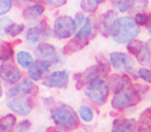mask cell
Returning a JSON list of instances; mask_svg holds the SVG:
<instances>
[{
	"label": "cell",
	"instance_id": "obj_1",
	"mask_svg": "<svg viewBox=\"0 0 151 132\" xmlns=\"http://www.w3.org/2000/svg\"><path fill=\"white\" fill-rule=\"evenodd\" d=\"M140 33V27L131 16L115 18L108 29V34L116 43L124 44L134 40Z\"/></svg>",
	"mask_w": 151,
	"mask_h": 132
},
{
	"label": "cell",
	"instance_id": "obj_2",
	"mask_svg": "<svg viewBox=\"0 0 151 132\" xmlns=\"http://www.w3.org/2000/svg\"><path fill=\"white\" fill-rule=\"evenodd\" d=\"M123 84L120 89L115 91L111 101L112 108L116 110H124L127 108L137 106L141 101V95L145 91L139 89L138 85H133L129 77L123 74Z\"/></svg>",
	"mask_w": 151,
	"mask_h": 132
},
{
	"label": "cell",
	"instance_id": "obj_3",
	"mask_svg": "<svg viewBox=\"0 0 151 132\" xmlns=\"http://www.w3.org/2000/svg\"><path fill=\"white\" fill-rule=\"evenodd\" d=\"M52 120L57 126L65 130L75 129L79 125V118L75 111L68 105L57 106L52 111Z\"/></svg>",
	"mask_w": 151,
	"mask_h": 132
},
{
	"label": "cell",
	"instance_id": "obj_4",
	"mask_svg": "<svg viewBox=\"0 0 151 132\" xmlns=\"http://www.w3.org/2000/svg\"><path fill=\"white\" fill-rule=\"evenodd\" d=\"M109 85L103 78H98L86 84V94L93 103L103 106L109 95Z\"/></svg>",
	"mask_w": 151,
	"mask_h": 132
},
{
	"label": "cell",
	"instance_id": "obj_5",
	"mask_svg": "<svg viewBox=\"0 0 151 132\" xmlns=\"http://www.w3.org/2000/svg\"><path fill=\"white\" fill-rule=\"evenodd\" d=\"M110 72V64L105 59L99 61L97 66L91 67L88 70H86L84 73L77 74L74 76L76 80V85L77 88H81L82 86L86 85L91 81L98 79V78H102L103 76H106Z\"/></svg>",
	"mask_w": 151,
	"mask_h": 132
},
{
	"label": "cell",
	"instance_id": "obj_6",
	"mask_svg": "<svg viewBox=\"0 0 151 132\" xmlns=\"http://www.w3.org/2000/svg\"><path fill=\"white\" fill-rule=\"evenodd\" d=\"M127 49L134 56H136L138 63L144 67L151 66V52L146 43L140 40H132L127 43Z\"/></svg>",
	"mask_w": 151,
	"mask_h": 132
},
{
	"label": "cell",
	"instance_id": "obj_7",
	"mask_svg": "<svg viewBox=\"0 0 151 132\" xmlns=\"http://www.w3.org/2000/svg\"><path fill=\"white\" fill-rule=\"evenodd\" d=\"M8 98L9 99L6 103V106L16 114L26 116L32 112L33 103L31 97H28L27 95H19V96L8 97Z\"/></svg>",
	"mask_w": 151,
	"mask_h": 132
},
{
	"label": "cell",
	"instance_id": "obj_8",
	"mask_svg": "<svg viewBox=\"0 0 151 132\" xmlns=\"http://www.w3.org/2000/svg\"><path fill=\"white\" fill-rule=\"evenodd\" d=\"M109 64L116 71L123 73H131L134 68L133 59L124 52H111L109 55Z\"/></svg>",
	"mask_w": 151,
	"mask_h": 132
},
{
	"label": "cell",
	"instance_id": "obj_9",
	"mask_svg": "<svg viewBox=\"0 0 151 132\" xmlns=\"http://www.w3.org/2000/svg\"><path fill=\"white\" fill-rule=\"evenodd\" d=\"M76 32L74 20L70 16H63L56 20L54 25V33L59 39H67Z\"/></svg>",
	"mask_w": 151,
	"mask_h": 132
},
{
	"label": "cell",
	"instance_id": "obj_10",
	"mask_svg": "<svg viewBox=\"0 0 151 132\" xmlns=\"http://www.w3.org/2000/svg\"><path fill=\"white\" fill-rule=\"evenodd\" d=\"M35 53L40 59L48 61L52 65H59L61 63V57L58 50L50 43H40L36 47Z\"/></svg>",
	"mask_w": 151,
	"mask_h": 132
},
{
	"label": "cell",
	"instance_id": "obj_11",
	"mask_svg": "<svg viewBox=\"0 0 151 132\" xmlns=\"http://www.w3.org/2000/svg\"><path fill=\"white\" fill-rule=\"evenodd\" d=\"M38 92V87L30 79H24L18 85L7 90V97L19 96V95H35Z\"/></svg>",
	"mask_w": 151,
	"mask_h": 132
},
{
	"label": "cell",
	"instance_id": "obj_12",
	"mask_svg": "<svg viewBox=\"0 0 151 132\" xmlns=\"http://www.w3.org/2000/svg\"><path fill=\"white\" fill-rule=\"evenodd\" d=\"M69 82V71L62 70V71L52 72L43 82V84L47 87H55V88L64 89L68 86Z\"/></svg>",
	"mask_w": 151,
	"mask_h": 132
},
{
	"label": "cell",
	"instance_id": "obj_13",
	"mask_svg": "<svg viewBox=\"0 0 151 132\" xmlns=\"http://www.w3.org/2000/svg\"><path fill=\"white\" fill-rule=\"evenodd\" d=\"M52 64L48 61L38 59L29 67L28 75L33 81H39L47 76Z\"/></svg>",
	"mask_w": 151,
	"mask_h": 132
},
{
	"label": "cell",
	"instance_id": "obj_14",
	"mask_svg": "<svg viewBox=\"0 0 151 132\" xmlns=\"http://www.w3.org/2000/svg\"><path fill=\"white\" fill-rule=\"evenodd\" d=\"M0 78L8 84H16L22 78V73L12 64H2L0 65Z\"/></svg>",
	"mask_w": 151,
	"mask_h": 132
},
{
	"label": "cell",
	"instance_id": "obj_15",
	"mask_svg": "<svg viewBox=\"0 0 151 132\" xmlns=\"http://www.w3.org/2000/svg\"><path fill=\"white\" fill-rule=\"evenodd\" d=\"M52 35V31L50 28L46 25H38V26L32 27L27 31L26 33V39L31 43H36L39 42L40 40L44 39L46 37H50Z\"/></svg>",
	"mask_w": 151,
	"mask_h": 132
},
{
	"label": "cell",
	"instance_id": "obj_16",
	"mask_svg": "<svg viewBox=\"0 0 151 132\" xmlns=\"http://www.w3.org/2000/svg\"><path fill=\"white\" fill-rule=\"evenodd\" d=\"M137 130V121L135 119H117L113 122L112 131L133 132Z\"/></svg>",
	"mask_w": 151,
	"mask_h": 132
},
{
	"label": "cell",
	"instance_id": "obj_17",
	"mask_svg": "<svg viewBox=\"0 0 151 132\" xmlns=\"http://www.w3.org/2000/svg\"><path fill=\"white\" fill-rule=\"evenodd\" d=\"M137 131H151V106L142 113L137 121Z\"/></svg>",
	"mask_w": 151,
	"mask_h": 132
},
{
	"label": "cell",
	"instance_id": "obj_18",
	"mask_svg": "<svg viewBox=\"0 0 151 132\" xmlns=\"http://www.w3.org/2000/svg\"><path fill=\"white\" fill-rule=\"evenodd\" d=\"M116 14L112 10H109L106 14H102V16L100 18L99 21V29L100 32H101L103 35L107 36L108 35V29H109V26L111 24L112 21L115 19Z\"/></svg>",
	"mask_w": 151,
	"mask_h": 132
},
{
	"label": "cell",
	"instance_id": "obj_19",
	"mask_svg": "<svg viewBox=\"0 0 151 132\" xmlns=\"http://www.w3.org/2000/svg\"><path fill=\"white\" fill-rule=\"evenodd\" d=\"M88 44V41H82V40L75 37L72 40H70V41L66 44L63 49V52L65 53V54H71V53L77 51V50L82 49V48L86 47Z\"/></svg>",
	"mask_w": 151,
	"mask_h": 132
},
{
	"label": "cell",
	"instance_id": "obj_20",
	"mask_svg": "<svg viewBox=\"0 0 151 132\" xmlns=\"http://www.w3.org/2000/svg\"><path fill=\"white\" fill-rule=\"evenodd\" d=\"M91 31H93V23L91 22L90 19H86L82 26L76 31L75 37L82 40V41H88Z\"/></svg>",
	"mask_w": 151,
	"mask_h": 132
},
{
	"label": "cell",
	"instance_id": "obj_21",
	"mask_svg": "<svg viewBox=\"0 0 151 132\" xmlns=\"http://www.w3.org/2000/svg\"><path fill=\"white\" fill-rule=\"evenodd\" d=\"M44 12V7L42 5H39V4H36V5L33 6H29L23 12V16L26 20L29 21H33L35 19H37L38 16H40Z\"/></svg>",
	"mask_w": 151,
	"mask_h": 132
},
{
	"label": "cell",
	"instance_id": "obj_22",
	"mask_svg": "<svg viewBox=\"0 0 151 132\" xmlns=\"http://www.w3.org/2000/svg\"><path fill=\"white\" fill-rule=\"evenodd\" d=\"M14 56V48L12 44L5 41H0V61H9Z\"/></svg>",
	"mask_w": 151,
	"mask_h": 132
},
{
	"label": "cell",
	"instance_id": "obj_23",
	"mask_svg": "<svg viewBox=\"0 0 151 132\" xmlns=\"http://www.w3.org/2000/svg\"><path fill=\"white\" fill-rule=\"evenodd\" d=\"M17 61L21 67L26 69L33 64V56H32L30 52L22 50V51H19L18 54H17Z\"/></svg>",
	"mask_w": 151,
	"mask_h": 132
},
{
	"label": "cell",
	"instance_id": "obj_24",
	"mask_svg": "<svg viewBox=\"0 0 151 132\" xmlns=\"http://www.w3.org/2000/svg\"><path fill=\"white\" fill-rule=\"evenodd\" d=\"M105 0H81L80 2V7L83 10L84 12H88V14H91V12H95L96 10L98 9L99 5L104 2Z\"/></svg>",
	"mask_w": 151,
	"mask_h": 132
},
{
	"label": "cell",
	"instance_id": "obj_25",
	"mask_svg": "<svg viewBox=\"0 0 151 132\" xmlns=\"http://www.w3.org/2000/svg\"><path fill=\"white\" fill-rule=\"evenodd\" d=\"M16 117L12 114L2 117L0 119V131H9L16 125Z\"/></svg>",
	"mask_w": 151,
	"mask_h": 132
},
{
	"label": "cell",
	"instance_id": "obj_26",
	"mask_svg": "<svg viewBox=\"0 0 151 132\" xmlns=\"http://www.w3.org/2000/svg\"><path fill=\"white\" fill-rule=\"evenodd\" d=\"M123 84V76L117 75V74H113L110 76L109 78V88H111L113 91H117L118 89L121 88Z\"/></svg>",
	"mask_w": 151,
	"mask_h": 132
},
{
	"label": "cell",
	"instance_id": "obj_27",
	"mask_svg": "<svg viewBox=\"0 0 151 132\" xmlns=\"http://www.w3.org/2000/svg\"><path fill=\"white\" fill-rule=\"evenodd\" d=\"M148 6V0H132L131 3V11L138 14V12H142L143 10L146 9Z\"/></svg>",
	"mask_w": 151,
	"mask_h": 132
},
{
	"label": "cell",
	"instance_id": "obj_28",
	"mask_svg": "<svg viewBox=\"0 0 151 132\" xmlns=\"http://www.w3.org/2000/svg\"><path fill=\"white\" fill-rule=\"evenodd\" d=\"M25 29V26L23 24H14V23H10L5 29V33L10 35L12 37H16L19 34H21Z\"/></svg>",
	"mask_w": 151,
	"mask_h": 132
},
{
	"label": "cell",
	"instance_id": "obj_29",
	"mask_svg": "<svg viewBox=\"0 0 151 132\" xmlns=\"http://www.w3.org/2000/svg\"><path fill=\"white\" fill-rule=\"evenodd\" d=\"M78 113H79L80 118H81L84 122H91V121L93 119V111H91V108H90V106H88L86 105L80 106Z\"/></svg>",
	"mask_w": 151,
	"mask_h": 132
},
{
	"label": "cell",
	"instance_id": "obj_30",
	"mask_svg": "<svg viewBox=\"0 0 151 132\" xmlns=\"http://www.w3.org/2000/svg\"><path fill=\"white\" fill-rule=\"evenodd\" d=\"M132 0H113V7L119 12H125L129 9Z\"/></svg>",
	"mask_w": 151,
	"mask_h": 132
},
{
	"label": "cell",
	"instance_id": "obj_31",
	"mask_svg": "<svg viewBox=\"0 0 151 132\" xmlns=\"http://www.w3.org/2000/svg\"><path fill=\"white\" fill-rule=\"evenodd\" d=\"M138 77L141 78L145 82L151 83V69L148 68H141L138 70Z\"/></svg>",
	"mask_w": 151,
	"mask_h": 132
},
{
	"label": "cell",
	"instance_id": "obj_32",
	"mask_svg": "<svg viewBox=\"0 0 151 132\" xmlns=\"http://www.w3.org/2000/svg\"><path fill=\"white\" fill-rule=\"evenodd\" d=\"M12 7V0H0V16L7 14Z\"/></svg>",
	"mask_w": 151,
	"mask_h": 132
},
{
	"label": "cell",
	"instance_id": "obj_33",
	"mask_svg": "<svg viewBox=\"0 0 151 132\" xmlns=\"http://www.w3.org/2000/svg\"><path fill=\"white\" fill-rule=\"evenodd\" d=\"M14 131H29V129L31 128V122L30 121H21L20 123L14 126Z\"/></svg>",
	"mask_w": 151,
	"mask_h": 132
},
{
	"label": "cell",
	"instance_id": "obj_34",
	"mask_svg": "<svg viewBox=\"0 0 151 132\" xmlns=\"http://www.w3.org/2000/svg\"><path fill=\"white\" fill-rule=\"evenodd\" d=\"M46 5L50 6L52 8H59L61 6L65 5L67 3V0H44Z\"/></svg>",
	"mask_w": 151,
	"mask_h": 132
},
{
	"label": "cell",
	"instance_id": "obj_35",
	"mask_svg": "<svg viewBox=\"0 0 151 132\" xmlns=\"http://www.w3.org/2000/svg\"><path fill=\"white\" fill-rule=\"evenodd\" d=\"M135 21H136V23H137L138 25H141V26H144V25L147 24L148 14H142V12H138V14H136Z\"/></svg>",
	"mask_w": 151,
	"mask_h": 132
},
{
	"label": "cell",
	"instance_id": "obj_36",
	"mask_svg": "<svg viewBox=\"0 0 151 132\" xmlns=\"http://www.w3.org/2000/svg\"><path fill=\"white\" fill-rule=\"evenodd\" d=\"M86 21V16H83V14H76L75 18H74V24H75V28H76V31L79 29L80 27L82 26V24L84 23Z\"/></svg>",
	"mask_w": 151,
	"mask_h": 132
},
{
	"label": "cell",
	"instance_id": "obj_37",
	"mask_svg": "<svg viewBox=\"0 0 151 132\" xmlns=\"http://www.w3.org/2000/svg\"><path fill=\"white\" fill-rule=\"evenodd\" d=\"M10 23H12V21L8 18H6V16H3V18L0 19V36H2L5 33L6 27H7Z\"/></svg>",
	"mask_w": 151,
	"mask_h": 132
},
{
	"label": "cell",
	"instance_id": "obj_38",
	"mask_svg": "<svg viewBox=\"0 0 151 132\" xmlns=\"http://www.w3.org/2000/svg\"><path fill=\"white\" fill-rule=\"evenodd\" d=\"M146 26H147V29H148V31H149V33L151 34V14H148V21H147Z\"/></svg>",
	"mask_w": 151,
	"mask_h": 132
},
{
	"label": "cell",
	"instance_id": "obj_39",
	"mask_svg": "<svg viewBox=\"0 0 151 132\" xmlns=\"http://www.w3.org/2000/svg\"><path fill=\"white\" fill-rule=\"evenodd\" d=\"M146 45H147V46H148V48H149V49L151 50V38H150L149 40H148V42L146 43Z\"/></svg>",
	"mask_w": 151,
	"mask_h": 132
},
{
	"label": "cell",
	"instance_id": "obj_40",
	"mask_svg": "<svg viewBox=\"0 0 151 132\" xmlns=\"http://www.w3.org/2000/svg\"><path fill=\"white\" fill-rule=\"evenodd\" d=\"M2 95V87H1V83H0V97Z\"/></svg>",
	"mask_w": 151,
	"mask_h": 132
},
{
	"label": "cell",
	"instance_id": "obj_41",
	"mask_svg": "<svg viewBox=\"0 0 151 132\" xmlns=\"http://www.w3.org/2000/svg\"><path fill=\"white\" fill-rule=\"evenodd\" d=\"M31 1L36 2V3H39V2H41V0H31Z\"/></svg>",
	"mask_w": 151,
	"mask_h": 132
}]
</instances>
